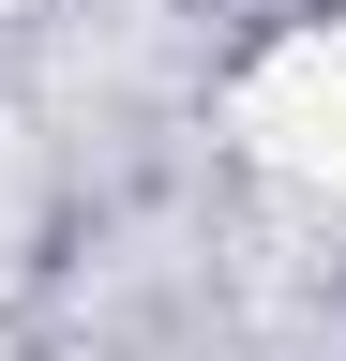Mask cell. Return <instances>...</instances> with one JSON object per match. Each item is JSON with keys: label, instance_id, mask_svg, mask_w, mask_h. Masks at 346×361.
<instances>
[{"label": "cell", "instance_id": "1", "mask_svg": "<svg viewBox=\"0 0 346 361\" xmlns=\"http://www.w3.org/2000/svg\"><path fill=\"white\" fill-rule=\"evenodd\" d=\"M241 151L286 166V180H346V30H286L271 61L226 90Z\"/></svg>", "mask_w": 346, "mask_h": 361}]
</instances>
